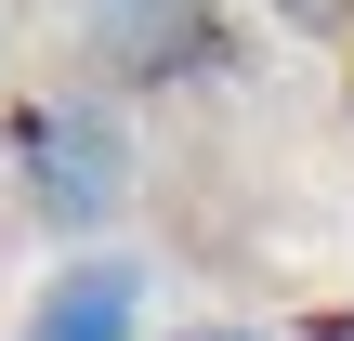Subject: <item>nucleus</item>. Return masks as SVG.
Here are the masks:
<instances>
[{"label": "nucleus", "instance_id": "obj_3", "mask_svg": "<svg viewBox=\"0 0 354 341\" xmlns=\"http://www.w3.org/2000/svg\"><path fill=\"white\" fill-rule=\"evenodd\" d=\"M13 341H145V263H118V250H79V263H53Z\"/></svg>", "mask_w": 354, "mask_h": 341}, {"label": "nucleus", "instance_id": "obj_2", "mask_svg": "<svg viewBox=\"0 0 354 341\" xmlns=\"http://www.w3.org/2000/svg\"><path fill=\"white\" fill-rule=\"evenodd\" d=\"M79 39L105 66V92H184L236 66V13L223 0H79Z\"/></svg>", "mask_w": 354, "mask_h": 341}, {"label": "nucleus", "instance_id": "obj_4", "mask_svg": "<svg viewBox=\"0 0 354 341\" xmlns=\"http://www.w3.org/2000/svg\"><path fill=\"white\" fill-rule=\"evenodd\" d=\"M263 13H276V26H315V39H342V26H354V0H263Z\"/></svg>", "mask_w": 354, "mask_h": 341}, {"label": "nucleus", "instance_id": "obj_1", "mask_svg": "<svg viewBox=\"0 0 354 341\" xmlns=\"http://www.w3.org/2000/svg\"><path fill=\"white\" fill-rule=\"evenodd\" d=\"M0 145H13V184H26V210L53 237L118 223V197H131V118H118V92H26Z\"/></svg>", "mask_w": 354, "mask_h": 341}]
</instances>
